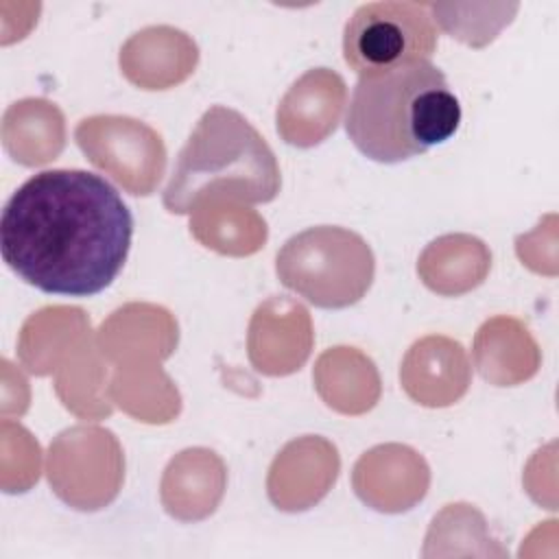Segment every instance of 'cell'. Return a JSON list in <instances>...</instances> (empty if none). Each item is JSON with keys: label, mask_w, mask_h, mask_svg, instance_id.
Returning <instances> with one entry per match:
<instances>
[{"label": "cell", "mask_w": 559, "mask_h": 559, "mask_svg": "<svg viewBox=\"0 0 559 559\" xmlns=\"http://www.w3.org/2000/svg\"><path fill=\"white\" fill-rule=\"evenodd\" d=\"M275 271L282 284L317 308L338 310L362 299L373 282L369 245L345 227H310L277 251Z\"/></svg>", "instance_id": "277c9868"}, {"label": "cell", "mask_w": 559, "mask_h": 559, "mask_svg": "<svg viewBox=\"0 0 559 559\" xmlns=\"http://www.w3.org/2000/svg\"><path fill=\"white\" fill-rule=\"evenodd\" d=\"M275 153L236 109L214 105L197 122L164 188L170 214H190L207 197L269 203L280 194Z\"/></svg>", "instance_id": "3957f363"}, {"label": "cell", "mask_w": 559, "mask_h": 559, "mask_svg": "<svg viewBox=\"0 0 559 559\" xmlns=\"http://www.w3.org/2000/svg\"><path fill=\"white\" fill-rule=\"evenodd\" d=\"M133 216L100 175L52 168L28 177L0 216L7 266L48 295L92 297L122 271Z\"/></svg>", "instance_id": "6da1fadb"}, {"label": "cell", "mask_w": 559, "mask_h": 559, "mask_svg": "<svg viewBox=\"0 0 559 559\" xmlns=\"http://www.w3.org/2000/svg\"><path fill=\"white\" fill-rule=\"evenodd\" d=\"M461 116L445 74L430 61H413L358 79L345 131L365 157L400 164L450 140Z\"/></svg>", "instance_id": "7a4b0ae2"}, {"label": "cell", "mask_w": 559, "mask_h": 559, "mask_svg": "<svg viewBox=\"0 0 559 559\" xmlns=\"http://www.w3.org/2000/svg\"><path fill=\"white\" fill-rule=\"evenodd\" d=\"M439 28L428 4L367 2L343 31L345 63L360 76L386 72L413 61H430Z\"/></svg>", "instance_id": "5b68a950"}]
</instances>
